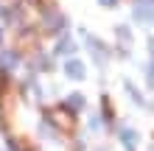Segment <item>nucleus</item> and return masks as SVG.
Segmentation results:
<instances>
[{
	"label": "nucleus",
	"mask_w": 154,
	"mask_h": 151,
	"mask_svg": "<svg viewBox=\"0 0 154 151\" xmlns=\"http://www.w3.org/2000/svg\"><path fill=\"white\" fill-rule=\"evenodd\" d=\"M48 118H51L53 126H56L59 131H65V134H73V131H76V118H73V112H70V109H65V106L51 109Z\"/></svg>",
	"instance_id": "nucleus-1"
},
{
	"label": "nucleus",
	"mask_w": 154,
	"mask_h": 151,
	"mask_svg": "<svg viewBox=\"0 0 154 151\" xmlns=\"http://www.w3.org/2000/svg\"><path fill=\"white\" fill-rule=\"evenodd\" d=\"M134 17H137L140 23L154 20V0H137V3H134Z\"/></svg>",
	"instance_id": "nucleus-2"
},
{
	"label": "nucleus",
	"mask_w": 154,
	"mask_h": 151,
	"mask_svg": "<svg viewBox=\"0 0 154 151\" xmlns=\"http://www.w3.org/2000/svg\"><path fill=\"white\" fill-rule=\"evenodd\" d=\"M17 45H20L23 53H31V50H37V37H34V34H23Z\"/></svg>",
	"instance_id": "nucleus-3"
},
{
	"label": "nucleus",
	"mask_w": 154,
	"mask_h": 151,
	"mask_svg": "<svg viewBox=\"0 0 154 151\" xmlns=\"http://www.w3.org/2000/svg\"><path fill=\"white\" fill-rule=\"evenodd\" d=\"M65 73H67L70 78H84V65H81V62H67Z\"/></svg>",
	"instance_id": "nucleus-4"
},
{
	"label": "nucleus",
	"mask_w": 154,
	"mask_h": 151,
	"mask_svg": "<svg viewBox=\"0 0 154 151\" xmlns=\"http://www.w3.org/2000/svg\"><path fill=\"white\" fill-rule=\"evenodd\" d=\"M56 50H59V53H73V50H76V45H73V39H62Z\"/></svg>",
	"instance_id": "nucleus-5"
},
{
	"label": "nucleus",
	"mask_w": 154,
	"mask_h": 151,
	"mask_svg": "<svg viewBox=\"0 0 154 151\" xmlns=\"http://www.w3.org/2000/svg\"><path fill=\"white\" fill-rule=\"evenodd\" d=\"M121 140H123L126 146H134V140H137V137H134L132 129H123V131H121Z\"/></svg>",
	"instance_id": "nucleus-6"
},
{
	"label": "nucleus",
	"mask_w": 154,
	"mask_h": 151,
	"mask_svg": "<svg viewBox=\"0 0 154 151\" xmlns=\"http://www.w3.org/2000/svg\"><path fill=\"white\" fill-rule=\"evenodd\" d=\"M45 25H48V31H56V28H62V17H59V14H56V17H51Z\"/></svg>",
	"instance_id": "nucleus-7"
},
{
	"label": "nucleus",
	"mask_w": 154,
	"mask_h": 151,
	"mask_svg": "<svg viewBox=\"0 0 154 151\" xmlns=\"http://www.w3.org/2000/svg\"><path fill=\"white\" fill-rule=\"evenodd\" d=\"M67 104L73 106V109H81V106H84V98H81V95H70V98H67Z\"/></svg>",
	"instance_id": "nucleus-8"
},
{
	"label": "nucleus",
	"mask_w": 154,
	"mask_h": 151,
	"mask_svg": "<svg viewBox=\"0 0 154 151\" xmlns=\"http://www.w3.org/2000/svg\"><path fill=\"white\" fill-rule=\"evenodd\" d=\"M0 62H3L6 67H14V56H11V53H3V59H0Z\"/></svg>",
	"instance_id": "nucleus-9"
},
{
	"label": "nucleus",
	"mask_w": 154,
	"mask_h": 151,
	"mask_svg": "<svg viewBox=\"0 0 154 151\" xmlns=\"http://www.w3.org/2000/svg\"><path fill=\"white\" fill-rule=\"evenodd\" d=\"M101 3H104V6H112V3H115V0H101Z\"/></svg>",
	"instance_id": "nucleus-10"
}]
</instances>
